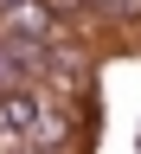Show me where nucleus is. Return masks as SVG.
I'll list each match as a JSON object with an SVG mask.
<instances>
[{
  "label": "nucleus",
  "instance_id": "nucleus-1",
  "mask_svg": "<svg viewBox=\"0 0 141 154\" xmlns=\"http://www.w3.org/2000/svg\"><path fill=\"white\" fill-rule=\"evenodd\" d=\"M58 26V19H51V7H38V0H19V7H13V19H7V38H45Z\"/></svg>",
  "mask_w": 141,
  "mask_h": 154
},
{
  "label": "nucleus",
  "instance_id": "nucleus-3",
  "mask_svg": "<svg viewBox=\"0 0 141 154\" xmlns=\"http://www.w3.org/2000/svg\"><path fill=\"white\" fill-rule=\"evenodd\" d=\"M96 7H115V13H141V0H96Z\"/></svg>",
  "mask_w": 141,
  "mask_h": 154
},
{
  "label": "nucleus",
  "instance_id": "nucleus-2",
  "mask_svg": "<svg viewBox=\"0 0 141 154\" xmlns=\"http://www.w3.org/2000/svg\"><path fill=\"white\" fill-rule=\"evenodd\" d=\"M0 128L32 135V128H38V103H32V96H0Z\"/></svg>",
  "mask_w": 141,
  "mask_h": 154
}]
</instances>
